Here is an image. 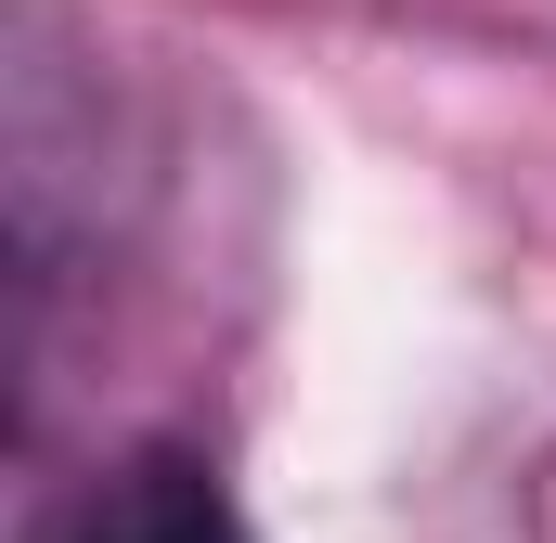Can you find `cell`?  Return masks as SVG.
<instances>
[{"label":"cell","mask_w":556,"mask_h":543,"mask_svg":"<svg viewBox=\"0 0 556 543\" xmlns=\"http://www.w3.org/2000/svg\"><path fill=\"white\" fill-rule=\"evenodd\" d=\"M39 543H247V518L194 453H117L65 492V518Z\"/></svg>","instance_id":"6da1fadb"}]
</instances>
